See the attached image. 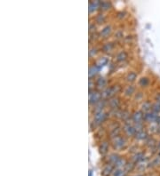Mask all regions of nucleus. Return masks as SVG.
Segmentation results:
<instances>
[{
  "label": "nucleus",
  "instance_id": "obj_1",
  "mask_svg": "<svg viewBox=\"0 0 160 176\" xmlns=\"http://www.w3.org/2000/svg\"><path fill=\"white\" fill-rule=\"evenodd\" d=\"M119 89H120V88L118 85H115L113 87H109V88H108V89H106L103 92V94H101V96L104 97V98H109V97L113 96L115 94H117L119 91Z\"/></svg>",
  "mask_w": 160,
  "mask_h": 176
},
{
  "label": "nucleus",
  "instance_id": "obj_2",
  "mask_svg": "<svg viewBox=\"0 0 160 176\" xmlns=\"http://www.w3.org/2000/svg\"><path fill=\"white\" fill-rule=\"evenodd\" d=\"M100 97H101V95L99 93H97V92L90 93V94H89V101H90V103H96V102H100Z\"/></svg>",
  "mask_w": 160,
  "mask_h": 176
},
{
  "label": "nucleus",
  "instance_id": "obj_3",
  "mask_svg": "<svg viewBox=\"0 0 160 176\" xmlns=\"http://www.w3.org/2000/svg\"><path fill=\"white\" fill-rule=\"evenodd\" d=\"M125 139H123L121 137L116 138V140L114 141V145H115V147L117 149L123 148V147L125 146Z\"/></svg>",
  "mask_w": 160,
  "mask_h": 176
},
{
  "label": "nucleus",
  "instance_id": "obj_4",
  "mask_svg": "<svg viewBox=\"0 0 160 176\" xmlns=\"http://www.w3.org/2000/svg\"><path fill=\"white\" fill-rule=\"evenodd\" d=\"M106 118V114L103 111H99V112H96L95 116H94V119L97 123H100L103 122L104 119Z\"/></svg>",
  "mask_w": 160,
  "mask_h": 176
},
{
  "label": "nucleus",
  "instance_id": "obj_5",
  "mask_svg": "<svg viewBox=\"0 0 160 176\" xmlns=\"http://www.w3.org/2000/svg\"><path fill=\"white\" fill-rule=\"evenodd\" d=\"M158 118V116L156 114V113H147L145 115V119L148 120L149 122H154V121H157V119Z\"/></svg>",
  "mask_w": 160,
  "mask_h": 176
},
{
  "label": "nucleus",
  "instance_id": "obj_6",
  "mask_svg": "<svg viewBox=\"0 0 160 176\" xmlns=\"http://www.w3.org/2000/svg\"><path fill=\"white\" fill-rule=\"evenodd\" d=\"M143 118V116H142V113L141 111H137L134 113V115L133 116V119L135 123H141V120Z\"/></svg>",
  "mask_w": 160,
  "mask_h": 176
},
{
  "label": "nucleus",
  "instance_id": "obj_7",
  "mask_svg": "<svg viewBox=\"0 0 160 176\" xmlns=\"http://www.w3.org/2000/svg\"><path fill=\"white\" fill-rule=\"evenodd\" d=\"M125 133L128 134V135H133V134H134V133H135V128L134 127H133L132 125H126L125 127Z\"/></svg>",
  "mask_w": 160,
  "mask_h": 176
},
{
  "label": "nucleus",
  "instance_id": "obj_8",
  "mask_svg": "<svg viewBox=\"0 0 160 176\" xmlns=\"http://www.w3.org/2000/svg\"><path fill=\"white\" fill-rule=\"evenodd\" d=\"M108 149H109V144L107 142H103L100 147V153L101 154H105L107 151H108Z\"/></svg>",
  "mask_w": 160,
  "mask_h": 176
},
{
  "label": "nucleus",
  "instance_id": "obj_9",
  "mask_svg": "<svg viewBox=\"0 0 160 176\" xmlns=\"http://www.w3.org/2000/svg\"><path fill=\"white\" fill-rule=\"evenodd\" d=\"M100 69V68H99L97 65L93 66L92 68H90V69H89V77H93L94 75H95Z\"/></svg>",
  "mask_w": 160,
  "mask_h": 176
},
{
  "label": "nucleus",
  "instance_id": "obj_10",
  "mask_svg": "<svg viewBox=\"0 0 160 176\" xmlns=\"http://www.w3.org/2000/svg\"><path fill=\"white\" fill-rule=\"evenodd\" d=\"M109 105L113 108V109H116L118 108V105H119V100L118 99H112L109 100Z\"/></svg>",
  "mask_w": 160,
  "mask_h": 176
},
{
  "label": "nucleus",
  "instance_id": "obj_11",
  "mask_svg": "<svg viewBox=\"0 0 160 176\" xmlns=\"http://www.w3.org/2000/svg\"><path fill=\"white\" fill-rule=\"evenodd\" d=\"M136 138L139 139V140H144L147 138V134L145 133V132H138V133L136 134Z\"/></svg>",
  "mask_w": 160,
  "mask_h": 176
},
{
  "label": "nucleus",
  "instance_id": "obj_12",
  "mask_svg": "<svg viewBox=\"0 0 160 176\" xmlns=\"http://www.w3.org/2000/svg\"><path fill=\"white\" fill-rule=\"evenodd\" d=\"M106 85V80L103 78H100L98 80H97V86L100 87V88H103Z\"/></svg>",
  "mask_w": 160,
  "mask_h": 176
},
{
  "label": "nucleus",
  "instance_id": "obj_13",
  "mask_svg": "<svg viewBox=\"0 0 160 176\" xmlns=\"http://www.w3.org/2000/svg\"><path fill=\"white\" fill-rule=\"evenodd\" d=\"M142 109L145 112H149L151 109V104L150 102H144V104L142 105Z\"/></svg>",
  "mask_w": 160,
  "mask_h": 176
},
{
  "label": "nucleus",
  "instance_id": "obj_14",
  "mask_svg": "<svg viewBox=\"0 0 160 176\" xmlns=\"http://www.w3.org/2000/svg\"><path fill=\"white\" fill-rule=\"evenodd\" d=\"M112 172V166H107L105 168H104V170H103V175H105V176H108L110 173Z\"/></svg>",
  "mask_w": 160,
  "mask_h": 176
},
{
  "label": "nucleus",
  "instance_id": "obj_15",
  "mask_svg": "<svg viewBox=\"0 0 160 176\" xmlns=\"http://www.w3.org/2000/svg\"><path fill=\"white\" fill-rule=\"evenodd\" d=\"M136 74H135V73L134 72H131L130 73V74L127 76V80L128 81H131V82H132V81H134L135 79H136Z\"/></svg>",
  "mask_w": 160,
  "mask_h": 176
},
{
  "label": "nucleus",
  "instance_id": "obj_16",
  "mask_svg": "<svg viewBox=\"0 0 160 176\" xmlns=\"http://www.w3.org/2000/svg\"><path fill=\"white\" fill-rule=\"evenodd\" d=\"M108 62V60H107V59L106 58H101L100 59V60L99 61V62H98V67L99 68H101V67H103V66H104L106 63Z\"/></svg>",
  "mask_w": 160,
  "mask_h": 176
},
{
  "label": "nucleus",
  "instance_id": "obj_17",
  "mask_svg": "<svg viewBox=\"0 0 160 176\" xmlns=\"http://www.w3.org/2000/svg\"><path fill=\"white\" fill-rule=\"evenodd\" d=\"M99 2H93V3H91L90 4V6H89V11L90 12H92V11H94V10H95L96 9V7H98V6H99Z\"/></svg>",
  "mask_w": 160,
  "mask_h": 176
},
{
  "label": "nucleus",
  "instance_id": "obj_18",
  "mask_svg": "<svg viewBox=\"0 0 160 176\" xmlns=\"http://www.w3.org/2000/svg\"><path fill=\"white\" fill-rule=\"evenodd\" d=\"M110 32V27L109 26H107L106 28H104L103 29V31H101V34H103V36H108Z\"/></svg>",
  "mask_w": 160,
  "mask_h": 176
},
{
  "label": "nucleus",
  "instance_id": "obj_19",
  "mask_svg": "<svg viewBox=\"0 0 160 176\" xmlns=\"http://www.w3.org/2000/svg\"><path fill=\"white\" fill-rule=\"evenodd\" d=\"M134 89L133 86H127L125 93L126 94V95H131V94L134 93Z\"/></svg>",
  "mask_w": 160,
  "mask_h": 176
},
{
  "label": "nucleus",
  "instance_id": "obj_20",
  "mask_svg": "<svg viewBox=\"0 0 160 176\" xmlns=\"http://www.w3.org/2000/svg\"><path fill=\"white\" fill-rule=\"evenodd\" d=\"M125 58H126V53L124 52H121L118 55V61H124Z\"/></svg>",
  "mask_w": 160,
  "mask_h": 176
},
{
  "label": "nucleus",
  "instance_id": "obj_21",
  "mask_svg": "<svg viewBox=\"0 0 160 176\" xmlns=\"http://www.w3.org/2000/svg\"><path fill=\"white\" fill-rule=\"evenodd\" d=\"M118 159H119V158H118V157L117 155H115V154H114V155H111V156H110V157H109V160L111 161L112 163H115V164L118 162Z\"/></svg>",
  "mask_w": 160,
  "mask_h": 176
},
{
  "label": "nucleus",
  "instance_id": "obj_22",
  "mask_svg": "<svg viewBox=\"0 0 160 176\" xmlns=\"http://www.w3.org/2000/svg\"><path fill=\"white\" fill-rule=\"evenodd\" d=\"M112 47H113L112 44L111 43H108V44H106V45L103 46V50L105 52H109V51H110L112 49Z\"/></svg>",
  "mask_w": 160,
  "mask_h": 176
},
{
  "label": "nucleus",
  "instance_id": "obj_23",
  "mask_svg": "<svg viewBox=\"0 0 160 176\" xmlns=\"http://www.w3.org/2000/svg\"><path fill=\"white\" fill-rule=\"evenodd\" d=\"M140 84H141V85H142V86H146V85L149 84V80H148V78H141V81H140Z\"/></svg>",
  "mask_w": 160,
  "mask_h": 176
},
{
  "label": "nucleus",
  "instance_id": "obj_24",
  "mask_svg": "<svg viewBox=\"0 0 160 176\" xmlns=\"http://www.w3.org/2000/svg\"><path fill=\"white\" fill-rule=\"evenodd\" d=\"M125 161L124 160V159H121V158H119L118 159V161L117 163H116V166H117L118 167H120V166H125Z\"/></svg>",
  "mask_w": 160,
  "mask_h": 176
},
{
  "label": "nucleus",
  "instance_id": "obj_25",
  "mask_svg": "<svg viewBox=\"0 0 160 176\" xmlns=\"http://www.w3.org/2000/svg\"><path fill=\"white\" fill-rule=\"evenodd\" d=\"M152 109H153V110L155 112H160V103H159V102H157V103H155L153 105Z\"/></svg>",
  "mask_w": 160,
  "mask_h": 176
},
{
  "label": "nucleus",
  "instance_id": "obj_26",
  "mask_svg": "<svg viewBox=\"0 0 160 176\" xmlns=\"http://www.w3.org/2000/svg\"><path fill=\"white\" fill-rule=\"evenodd\" d=\"M124 175H125V172L119 169L114 173V176H124Z\"/></svg>",
  "mask_w": 160,
  "mask_h": 176
},
{
  "label": "nucleus",
  "instance_id": "obj_27",
  "mask_svg": "<svg viewBox=\"0 0 160 176\" xmlns=\"http://www.w3.org/2000/svg\"><path fill=\"white\" fill-rule=\"evenodd\" d=\"M142 157H143V155H142V154L138 153L137 155H135V156H134V159L138 162V161H140V160H141V159H142Z\"/></svg>",
  "mask_w": 160,
  "mask_h": 176
},
{
  "label": "nucleus",
  "instance_id": "obj_28",
  "mask_svg": "<svg viewBox=\"0 0 160 176\" xmlns=\"http://www.w3.org/2000/svg\"><path fill=\"white\" fill-rule=\"evenodd\" d=\"M118 134H119V130H118L117 132H116V128H115V129H113L110 135H111V137H117L118 135Z\"/></svg>",
  "mask_w": 160,
  "mask_h": 176
},
{
  "label": "nucleus",
  "instance_id": "obj_29",
  "mask_svg": "<svg viewBox=\"0 0 160 176\" xmlns=\"http://www.w3.org/2000/svg\"><path fill=\"white\" fill-rule=\"evenodd\" d=\"M104 16L103 15V14H100V15L97 17V21L99 22V23H100V22H103V21H104Z\"/></svg>",
  "mask_w": 160,
  "mask_h": 176
},
{
  "label": "nucleus",
  "instance_id": "obj_30",
  "mask_svg": "<svg viewBox=\"0 0 160 176\" xmlns=\"http://www.w3.org/2000/svg\"><path fill=\"white\" fill-rule=\"evenodd\" d=\"M100 6L103 7V9H108L109 6V3H103V4L100 5Z\"/></svg>",
  "mask_w": 160,
  "mask_h": 176
},
{
  "label": "nucleus",
  "instance_id": "obj_31",
  "mask_svg": "<svg viewBox=\"0 0 160 176\" xmlns=\"http://www.w3.org/2000/svg\"><path fill=\"white\" fill-rule=\"evenodd\" d=\"M128 117H129L128 113H126V112H122V118L126 119V118H128Z\"/></svg>",
  "mask_w": 160,
  "mask_h": 176
},
{
  "label": "nucleus",
  "instance_id": "obj_32",
  "mask_svg": "<svg viewBox=\"0 0 160 176\" xmlns=\"http://www.w3.org/2000/svg\"><path fill=\"white\" fill-rule=\"evenodd\" d=\"M125 166H126V169H127V170H131V169H133V166H129V164H128V165H125Z\"/></svg>",
  "mask_w": 160,
  "mask_h": 176
},
{
  "label": "nucleus",
  "instance_id": "obj_33",
  "mask_svg": "<svg viewBox=\"0 0 160 176\" xmlns=\"http://www.w3.org/2000/svg\"><path fill=\"white\" fill-rule=\"evenodd\" d=\"M157 102H159V103H160V94L157 96Z\"/></svg>",
  "mask_w": 160,
  "mask_h": 176
},
{
  "label": "nucleus",
  "instance_id": "obj_34",
  "mask_svg": "<svg viewBox=\"0 0 160 176\" xmlns=\"http://www.w3.org/2000/svg\"><path fill=\"white\" fill-rule=\"evenodd\" d=\"M89 176H92V171H90V173H89Z\"/></svg>",
  "mask_w": 160,
  "mask_h": 176
}]
</instances>
